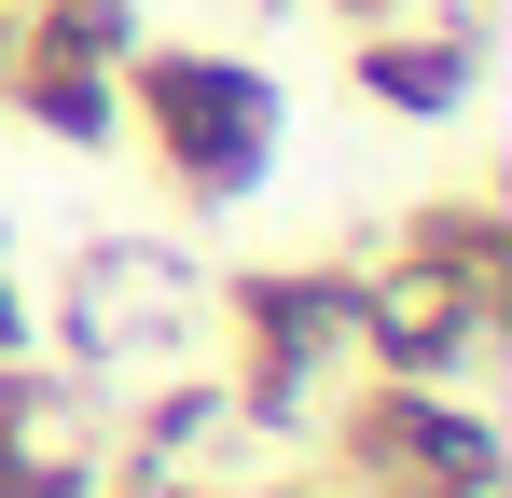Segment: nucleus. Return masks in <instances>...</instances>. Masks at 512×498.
Instances as JSON below:
<instances>
[{
  "instance_id": "1",
  "label": "nucleus",
  "mask_w": 512,
  "mask_h": 498,
  "mask_svg": "<svg viewBox=\"0 0 512 498\" xmlns=\"http://www.w3.org/2000/svg\"><path fill=\"white\" fill-rule=\"evenodd\" d=\"M153 111H167V139H194V180H250V153H263V83L250 70H208V56H167L153 70Z\"/></svg>"
}]
</instances>
